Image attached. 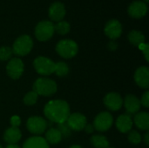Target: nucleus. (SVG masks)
Listing matches in <instances>:
<instances>
[{"label":"nucleus","instance_id":"obj_1","mask_svg":"<svg viewBox=\"0 0 149 148\" xmlns=\"http://www.w3.org/2000/svg\"><path fill=\"white\" fill-rule=\"evenodd\" d=\"M44 113L50 121L61 124L67 120L70 113L68 103L63 99H55L49 101L44 108Z\"/></svg>","mask_w":149,"mask_h":148},{"label":"nucleus","instance_id":"obj_2","mask_svg":"<svg viewBox=\"0 0 149 148\" xmlns=\"http://www.w3.org/2000/svg\"><path fill=\"white\" fill-rule=\"evenodd\" d=\"M57 89L56 82L48 78H39L33 84V91L41 96H52L57 92Z\"/></svg>","mask_w":149,"mask_h":148},{"label":"nucleus","instance_id":"obj_3","mask_svg":"<svg viewBox=\"0 0 149 148\" xmlns=\"http://www.w3.org/2000/svg\"><path fill=\"white\" fill-rule=\"evenodd\" d=\"M33 47L32 38L29 35H22L18 37L12 45V52L19 57H24L29 54Z\"/></svg>","mask_w":149,"mask_h":148},{"label":"nucleus","instance_id":"obj_4","mask_svg":"<svg viewBox=\"0 0 149 148\" xmlns=\"http://www.w3.org/2000/svg\"><path fill=\"white\" fill-rule=\"evenodd\" d=\"M79 46L77 43L71 39H62L56 45L57 53L64 58H72L78 53Z\"/></svg>","mask_w":149,"mask_h":148},{"label":"nucleus","instance_id":"obj_5","mask_svg":"<svg viewBox=\"0 0 149 148\" xmlns=\"http://www.w3.org/2000/svg\"><path fill=\"white\" fill-rule=\"evenodd\" d=\"M33 66L36 72L43 76H49L54 73L55 71V63L52 59L43 56H39L34 59Z\"/></svg>","mask_w":149,"mask_h":148},{"label":"nucleus","instance_id":"obj_6","mask_svg":"<svg viewBox=\"0 0 149 148\" xmlns=\"http://www.w3.org/2000/svg\"><path fill=\"white\" fill-rule=\"evenodd\" d=\"M54 31V24L52 21L44 20L39 22L35 27V37L39 41H47L53 36Z\"/></svg>","mask_w":149,"mask_h":148},{"label":"nucleus","instance_id":"obj_7","mask_svg":"<svg viewBox=\"0 0 149 148\" xmlns=\"http://www.w3.org/2000/svg\"><path fill=\"white\" fill-rule=\"evenodd\" d=\"M47 127L46 120L39 116L30 117L26 121V128L35 136H39L45 133Z\"/></svg>","mask_w":149,"mask_h":148},{"label":"nucleus","instance_id":"obj_8","mask_svg":"<svg viewBox=\"0 0 149 148\" xmlns=\"http://www.w3.org/2000/svg\"><path fill=\"white\" fill-rule=\"evenodd\" d=\"M113 124V118L108 112H102L99 113L93 121V128L98 132H107Z\"/></svg>","mask_w":149,"mask_h":148},{"label":"nucleus","instance_id":"obj_9","mask_svg":"<svg viewBox=\"0 0 149 148\" xmlns=\"http://www.w3.org/2000/svg\"><path fill=\"white\" fill-rule=\"evenodd\" d=\"M24 70V63L19 58H10L6 65V72L12 79H18L22 76Z\"/></svg>","mask_w":149,"mask_h":148},{"label":"nucleus","instance_id":"obj_10","mask_svg":"<svg viewBox=\"0 0 149 148\" xmlns=\"http://www.w3.org/2000/svg\"><path fill=\"white\" fill-rule=\"evenodd\" d=\"M71 130L79 132L85 129L86 124V118L84 114L79 113H74L69 115L65 121Z\"/></svg>","mask_w":149,"mask_h":148},{"label":"nucleus","instance_id":"obj_11","mask_svg":"<svg viewBox=\"0 0 149 148\" xmlns=\"http://www.w3.org/2000/svg\"><path fill=\"white\" fill-rule=\"evenodd\" d=\"M104 31L110 39L115 40L119 38L122 33V25L119 20L111 19L106 24Z\"/></svg>","mask_w":149,"mask_h":148},{"label":"nucleus","instance_id":"obj_12","mask_svg":"<svg viewBox=\"0 0 149 148\" xmlns=\"http://www.w3.org/2000/svg\"><path fill=\"white\" fill-rule=\"evenodd\" d=\"M105 106L110 111H118L123 106V99L117 92L107 93L103 99Z\"/></svg>","mask_w":149,"mask_h":148},{"label":"nucleus","instance_id":"obj_13","mask_svg":"<svg viewBox=\"0 0 149 148\" xmlns=\"http://www.w3.org/2000/svg\"><path fill=\"white\" fill-rule=\"evenodd\" d=\"M127 12L133 18H141L148 12V4L143 1H134L128 6Z\"/></svg>","mask_w":149,"mask_h":148},{"label":"nucleus","instance_id":"obj_14","mask_svg":"<svg viewBox=\"0 0 149 148\" xmlns=\"http://www.w3.org/2000/svg\"><path fill=\"white\" fill-rule=\"evenodd\" d=\"M48 13H49V17L52 21H57V22L62 21L66 13L65 7L64 3L61 2H54L49 7Z\"/></svg>","mask_w":149,"mask_h":148},{"label":"nucleus","instance_id":"obj_15","mask_svg":"<svg viewBox=\"0 0 149 148\" xmlns=\"http://www.w3.org/2000/svg\"><path fill=\"white\" fill-rule=\"evenodd\" d=\"M134 81L143 89H148L149 87V68L148 66L139 67L134 73Z\"/></svg>","mask_w":149,"mask_h":148},{"label":"nucleus","instance_id":"obj_16","mask_svg":"<svg viewBox=\"0 0 149 148\" xmlns=\"http://www.w3.org/2000/svg\"><path fill=\"white\" fill-rule=\"evenodd\" d=\"M124 106L126 108V111L127 113V114H136L140 109H141V101L140 99L134 96V95H127L124 101H123Z\"/></svg>","mask_w":149,"mask_h":148},{"label":"nucleus","instance_id":"obj_17","mask_svg":"<svg viewBox=\"0 0 149 148\" xmlns=\"http://www.w3.org/2000/svg\"><path fill=\"white\" fill-rule=\"evenodd\" d=\"M116 127L117 129L122 133H127L131 131L134 122L130 115L128 114H121L118 117L116 120Z\"/></svg>","mask_w":149,"mask_h":148},{"label":"nucleus","instance_id":"obj_18","mask_svg":"<svg viewBox=\"0 0 149 148\" xmlns=\"http://www.w3.org/2000/svg\"><path fill=\"white\" fill-rule=\"evenodd\" d=\"M22 138L21 131L18 127H9L5 130L3 133V140L9 145L17 144Z\"/></svg>","mask_w":149,"mask_h":148},{"label":"nucleus","instance_id":"obj_19","mask_svg":"<svg viewBox=\"0 0 149 148\" xmlns=\"http://www.w3.org/2000/svg\"><path fill=\"white\" fill-rule=\"evenodd\" d=\"M23 148H49V144L41 136H32L25 140Z\"/></svg>","mask_w":149,"mask_h":148},{"label":"nucleus","instance_id":"obj_20","mask_svg":"<svg viewBox=\"0 0 149 148\" xmlns=\"http://www.w3.org/2000/svg\"><path fill=\"white\" fill-rule=\"evenodd\" d=\"M135 126L142 130V131H148L149 129V114L147 112H141L137 113L134 118L133 121Z\"/></svg>","mask_w":149,"mask_h":148},{"label":"nucleus","instance_id":"obj_21","mask_svg":"<svg viewBox=\"0 0 149 148\" xmlns=\"http://www.w3.org/2000/svg\"><path fill=\"white\" fill-rule=\"evenodd\" d=\"M62 135L60 133V132L55 128V127H52L50 128L46 133H45V140L48 144H52V145H56L58 144L61 140H62Z\"/></svg>","mask_w":149,"mask_h":148},{"label":"nucleus","instance_id":"obj_22","mask_svg":"<svg viewBox=\"0 0 149 148\" xmlns=\"http://www.w3.org/2000/svg\"><path fill=\"white\" fill-rule=\"evenodd\" d=\"M127 38L129 40V42L134 45V46H139L140 44L145 43V35L140 31H136V30H133L128 33Z\"/></svg>","mask_w":149,"mask_h":148},{"label":"nucleus","instance_id":"obj_23","mask_svg":"<svg viewBox=\"0 0 149 148\" xmlns=\"http://www.w3.org/2000/svg\"><path fill=\"white\" fill-rule=\"evenodd\" d=\"M91 143L95 148L109 147V141L107 138L101 134H94L91 137Z\"/></svg>","mask_w":149,"mask_h":148},{"label":"nucleus","instance_id":"obj_24","mask_svg":"<svg viewBox=\"0 0 149 148\" xmlns=\"http://www.w3.org/2000/svg\"><path fill=\"white\" fill-rule=\"evenodd\" d=\"M69 72V66L67 65L66 63L65 62H58L55 63V71L54 73L59 77V78H63L65 76H66Z\"/></svg>","mask_w":149,"mask_h":148},{"label":"nucleus","instance_id":"obj_25","mask_svg":"<svg viewBox=\"0 0 149 148\" xmlns=\"http://www.w3.org/2000/svg\"><path fill=\"white\" fill-rule=\"evenodd\" d=\"M71 30V25L66 21H59L56 24H54V31L60 34V35H65L67 34Z\"/></svg>","mask_w":149,"mask_h":148},{"label":"nucleus","instance_id":"obj_26","mask_svg":"<svg viewBox=\"0 0 149 148\" xmlns=\"http://www.w3.org/2000/svg\"><path fill=\"white\" fill-rule=\"evenodd\" d=\"M38 99V95L34 91H31V92H29L25 94L23 101H24V105L31 106H33L37 103Z\"/></svg>","mask_w":149,"mask_h":148},{"label":"nucleus","instance_id":"obj_27","mask_svg":"<svg viewBox=\"0 0 149 148\" xmlns=\"http://www.w3.org/2000/svg\"><path fill=\"white\" fill-rule=\"evenodd\" d=\"M13 52L10 47L8 46H2L0 47V60L6 61L11 58Z\"/></svg>","mask_w":149,"mask_h":148},{"label":"nucleus","instance_id":"obj_28","mask_svg":"<svg viewBox=\"0 0 149 148\" xmlns=\"http://www.w3.org/2000/svg\"><path fill=\"white\" fill-rule=\"evenodd\" d=\"M128 140L130 143L132 144H134V145H137V144H140L141 142V135L140 134L139 132L135 131V130H133V131H130L128 132V137H127Z\"/></svg>","mask_w":149,"mask_h":148},{"label":"nucleus","instance_id":"obj_29","mask_svg":"<svg viewBox=\"0 0 149 148\" xmlns=\"http://www.w3.org/2000/svg\"><path fill=\"white\" fill-rule=\"evenodd\" d=\"M57 129L60 132L62 137H64V138H67V137H69L71 135L72 130L70 129V127L68 126L66 122H64V123H61V124H58Z\"/></svg>","mask_w":149,"mask_h":148},{"label":"nucleus","instance_id":"obj_30","mask_svg":"<svg viewBox=\"0 0 149 148\" xmlns=\"http://www.w3.org/2000/svg\"><path fill=\"white\" fill-rule=\"evenodd\" d=\"M140 48V50L142 51V53L144 54V57L147 60V62H149V45L148 44H141L138 46Z\"/></svg>","mask_w":149,"mask_h":148},{"label":"nucleus","instance_id":"obj_31","mask_svg":"<svg viewBox=\"0 0 149 148\" xmlns=\"http://www.w3.org/2000/svg\"><path fill=\"white\" fill-rule=\"evenodd\" d=\"M141 105L146 108L149 107V91H146L142 96H141Z\"/></svg>","mask_w":149,"mask_h":148},{"label":"nucleus","instance_id":"obj_32","mask_svg":"<svg viewBox=\"0 0 149 148\" xmlns=\"http://www.w3.org/2000/svg\"><path fill=\"white\" fill-rule=\"evenodd\" d=\"M10 125L12 127H18L21 125V119L17 115L12 116L10 118Z\"/></svg>","mask_w":149,"mask_h":148},{"label":"nucleus","instance_id":"obj_33","mask_svg":"<svg viewBox=\"0 0 149 148\" xmlns=\"http://www.w3.org/2000/svg\"><path fill=\"white\" fill-rule=\"evenodd\" d=\"M107 48H108L110 51H115V50H117V48H118V44H117L114 40H111V41L108 43V44H107Z\"/></svg>","mask_w":149,"mask_h":148},{"label":"nucleus","instance_id":"obj_34","mask_svg":"<svg viewBox=\"0 0 149 148\" xmlns=\"http://www.w3.org/2000/svg\"><path fill=\"white\" fill-rule=\"evenodd\" d=\"M85 130L87 133H93L94 131V128H93V126L92 125H86L85 127Z\"/></svg>","mask_w":149,"mask_h":148},{"label":"nucleus","instance_id":"obj_35","mask_svg":"<svg viewBox=\"0 0 149 148\" xmlns=\"http://www.w3.org/2000/svg\"><path fill=\"white\" fill-rule=\"evenodd\" d=\"M144 142L147 146H149V133H146L145 136H144Z\"/></svg>","mask_w":149,"mask_h":148},{"label":"nucleus","instance_id":"obj_36","mask_svg":"<svg viewBox=\"0 0 149 148\" xmlns=\"http://www.w3.org/2000/svg\"><path fill=\"white\" fill-rule=\"evenodd\" d=\"M5 148H21L19 146H17V145H16V144H14V145H8L7 147Z\"/></svg>","mask_w":149,"mask_h":148},{"label":"nucleus","instance_id":"obj_37","mask_svg":"<svg viewBox=\"0 0 149 148\" xmlns=\"http://www.w3.org/2000/svg\"><path fill=\"white\" fill-rule=\"evenodd\" d=\"M69 148H82L80 146H79V145H73V146H72V147H70Z\"/></svg>","mask_w":149,"mask_h":148},{"label":"nucleus","instance_id":"obj_38","mask_svg":"<svg viewBox=\"0 0 149 148\" xmlns=\"http://www.w3.org/2000/svg\"><path fill=\"white\" fill-rule=\"evenodd\" d=\"M148 1H149V0H143V2H144L145 3H147V4H148Z\"/></svg>","mask_w":149,"mask_h":148},{"label":"nucleus","instance_id":"obj_39","mask_svg":"<svg viewBox=\"0 0 149 148\" xmlns=\"http://www.w3.org/2000/svg\"><path fill=\"white\" fill-rule=\"evenodd\" d=\"M0 148H3V147H2V146H1V145H0Z\"/></svg>","mask_w":149,"mask_h":148},{"label":"nucleus","instance_id":"obj_40","mask_svg":"<svg viewBox=\"0 0 149 148\" xmlns=\"http://www.w3.org/2000/svg\"><path fill=\"white\" fill-rule=\"evenodd\" d=\"M107 148H113V147H107Z\"/></svg>","mask_w":149,"mask_h":148}]
</instances>
